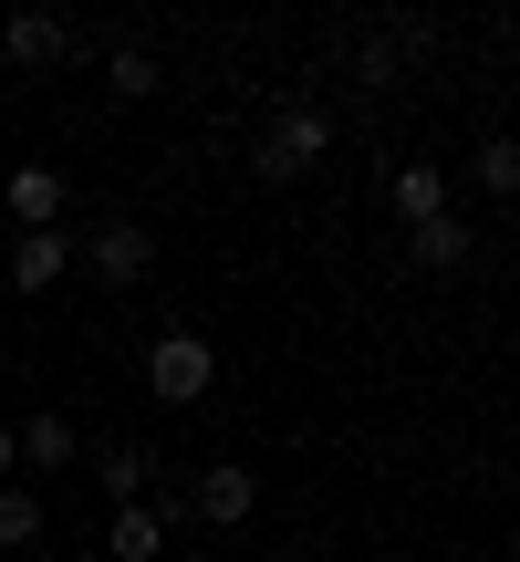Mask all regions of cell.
Segmentation results:
<instances>
[{"mask_svg": "<svg viewBox=\"0 0 520 562\" xmlns=\"http://www.w3.org/2000/svg\"><path fill=\"white\" fill-rule=\"evenodd\" d=\"M157 74H167V63L146 53V42H125V53H104V83H115L125 104H146V94H157Z\"/></svg>", "mask_w": 520, "mask_h": 562, "instance_id": "cell-13", "label": "cell"}, {"mask_svg": "<svg viewBox=\"0 0 520 562\" xmlns=\"http://www.w3.org/2000/svg\"><path fill=\"white\" fill-rule=\"evenodd\" d=\"M385 199H396V220L417 229V220H448V178L427 157H406V167H385Z\"/></svg>", "mask_w": 520, "mask_h": 562, "instance_id": "cell-7", "label": "cell"}, {"mask_svg": "<svg viewBox=\"0 0 520 562\" xmlns=\"http://www.w3.org/2000/svg\"><path fill=\"white\" fill-rule=\"evenodd\" d=\"M146 385H157L167 406H199L208 385H219V355H208V334H157V344H146Z\"/></svg>", "mask_w": 520, "mask_h": 562, "instance_id": "cell-2", "label": "cell"}, {"mask_svg": "<svg viewBox=\"0 0 520 562\" xmlns=\"http://www.w3.org/2000/svg\"><path fill=\"white\" fill-rule=\"evenodd\" d=\"M0 469H21V438H11V427H0Z\"/></svg>", "mask_w": 520, "mask_h": 562, "instance_id": "cell-17", "label": "cell"}, {"mask_svg": "<svg viewBox=\"0 0 520 562\" xmlns=\"http://www.w3.org/2000/svg\"><path fill=\"white\" fill-rule=\"evenodd\" d=\"M417 53H427V21H385V32L354 42V83H364V94H385V83H396Z\"/></svg>", "mask_w": 520, "mask_h": 562, "instance_id": "cell-6", "label": "cell"}, {"mask_svg": "<svg viewBox=\"0 0 520 562\" xmlns=\"http://www.w3.org/2000/svg\"><path fill=\"white\" fill-rule=\"evenodd\" d=\"M188 510H199V521H219V531H240L250 510H260V469H240V459L199 469V490H188Z\"/></svg>", "mask_w": 520, "mask_h": 562, "instance_id": "cell-5", "label": "cell"}, {"mask_svg": "<svg viewBox=\"0 0 520 562\" xmlns=\"http://www.w3.org/2000/svg\"><path fill=\"white\" fill-rule=\"evenodd\" d=\"M42 542V501L32 490H0V552H32Z\"/></svg>", "mask_w": 520, "mask_h": 562, "instance_id": "cell-16", "label": "cell"}, {"mask_svg": "<svg viewBox=\"0 0 520 562\" xmlns=\"http://www.w3.org/2000/svg\"><path fill=\"white\" fill-rule=\"evenodd\" d=\"M323 146H334V115H323V104H281V115H271V136L250 146V167H260V178H302Z\"/></svg>", "mask_w": 520, "mask_h": 562, "instance_id": "cell-1", "label": "cell"}, {"mask_svg": "<svg viewBox=\"0 0 520 562\" xmlns=\"http://www.w3.org/2000/svg\"><path fill=\"white\" fill-rule=\"evenodd\" d=\"M406 250H417V271H468L479 229H468V220H417V229H406Z\"/></svg>", "mask_w": 520, "mask_h": 562, "instance_id": "cell-9", "label": "cell"}, {"mask_svg": "<svg viewBox=\"0 0 520 562\" xmlns=\"http://www.w3.org/2000/svg\"><path fill=\"white\" fill-rule=\"evenodd\" d=\"M94 480H104V501H115V510H136V501H146V459H136V448H104Z\"/></svg>", "mask_w": 520, "mask_h": 562, "instance_id": "cell-14", "label": "cell"}, {"mask_svg": "<svg viewBox=\"0 0 520 562\" xmlns=\"http://www.w3.org/2000/svg\"><path fill=\"white\" fill-rule=\"evenodd\" d=\"M11 438H21V459H32V469H74V427H63L53 406H42V417H21Z\"/></svg>", "mask_w": 520, "mask_h": 562, "instance_id": "cell-12", "label": "cell"}, {"mask_svg": "<svg viewBox=\"0 0 520 562\" xmlns=\"http://www.w3.org/2000/svg\"><path fill=\"white\" fill-rule=\"evenodd\" d=\"M63 261H74V240H63V229H21V240H11V292H53Z\"/></svg>", "mask_w": 520, "mask_h": 562, "instance_id": "cell-8", "label": "cell"}, {"mask_svg": "<svg viewBox=\"0 0 520 562\" xmlns=\"http://www.w3.org/2000/svg\"><path fill=\"white\" fill-rule=\"evenodd\" d=\"M83 261H94V281H104V292H136V281L157 271V229H146V220H104Z\"/></svg>", "mask_w": 520, "mask_h": 562, "instance_id": "cell-3", "label": "cell"}, {"mask_svg": "<svg viewBox=\"0 0 520 562\" xmlns=\"http://www.w3.org/2000/svg\"><path fill=\"white\" fill-rule=\"evenodd\" d=\"M104 552H115V562H157L167 552V510H115V531H104Z\"/></svg>", "mask_w": 520, "mask_h": 562, "instance_id": "cell-10", "label": "cell"}, {"mask_svg": "<svg viewBox=\"0 0 520 562\" xmlns=\"http://www.w3.org/2000/svg\"><path fill=\"white\" fill-rule=\"evenodd\" d=\"M479 188L489 199H520V136H479Z\"/></svg>", "mask_w": 520, "mask_h": 562, "instance_id": "cell-15", "label": "cell"}, {"mask_svg": "<svg viewBox=\"0 0 520 562\" xmlns=\"http://www.w3.org/2000/svg\"><path fill=\"white\" fill-rule=\"evenodd\" d=\"M0 63H21V74L74 63V21H63V11H11V21H0Z\"/></svg>", "mask_w": 520, "mask_h": 562, "instance_id": "cell-4", "label": "cell"}, {"mask_svg": "<svg viewBox=\"0 0 520 562\" xmlns=\"http://www.w3.org/2000/svg\"><path fill=\"white\" fill-rule=\"evenodd\" d=\"M11 220L21 229H53L63 220V178H53V167H21V178H11Z\"/></svg>", "mask_w": 520, "mask_h": 562, "instance_id": "cell-11", "label": "cell"}]
</instances>
